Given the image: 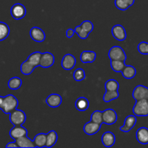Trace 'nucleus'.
Listing matches in <instances>:
<instances>
[{"instance_id":"obj_29","label":"nucleus","mask_w":148,"mask_h":148,"mask_svg":"<svg viewBox=\"0 0 148 148\" xmlns=\"http://www.w3.org/2000/svg\"><path fill=\"white\" fill-rule=\"evenodd\" d=\"M110 66L112 69L115 72H121L125 66V62L119 60H111Z\"/></svg>"},{"instance_id":"obj_33","label":"nucleus","mask_w":148,"mask_h":148,"mask_svg":"<svg viewBox=\"0 0 148 148\" xmlns=\"http://www.w3.org/2000/svg\"><path fill=\"white\" fill-rule=\"evenodd\" d=\"M74 30H75V33H76V34L78 35V37L81 39H86L87 38H88L89 35V33L88 32L85 31V30L81 27V25L76 26V27H75V29H74Z\"/></svg>"},{"instance_id":"obj_28","label":"nucleus","mask_w":148,"mask_h":148,"mask_svg":"<svg viewBox=\"0 0 148 148\" xmlns=\"http://www.w3.org/2000/svg\"><path fill=\"white\" fill-rule=\"evenodd\" d=\"M42 53L39 51H36L33 52V53H30V56L28 57V60L32 64L34 65L35 66H39V62H40L41 56Z\"/></svg>"},{"instance_id":"obj_27","label":"nucleus","mask_w":148,"mask_h":148,"mask_svg":"<svg viewBox=\"0 0 148 148\" xmlns=\"http://www.w3.org/2000/svg\"><path fill=\"white\" fill-rule=\"evenodd\" d=\"M118 97L119 92L118 90H106L103 96V101L105 103H109L113 100L117 99Z\"/></svg>"},{"instance_id":"obj_34","label":"nucleus","mask_w":148,"mask_h":148,"mask_svg":"<svg viewBox=\"0 0 148 148\" xmlns=\"http://www.w3.org/2000/svg\"><path fill=\"white\" fill-rule=\"evenodd\" d=\"M138 51L143 55H148V43L142 41L139 43L137 46Z\"/></svg>"},{"instance_id":"obj_40","label":"nucleus","mask_w":148,"mask_h":148,"mask_svg":"<svg viewBox=\"0 0 148 148\" xmlns=\"http://www.w3.org/2000/svg\"><path fill=\"white\" fill-rule=\"evenodd\" d=\"M3 98H4V97L0 96V106H1V103H2V101H3Z\"/></svg>"},{"instance_id":"obj_12","label":"nucleus","mask_w":148,"mask_h":148,"mask_svg":"<svg viewBox=\"0 0 148 148\" xmlns=\"http://www.w3.org/2000/svg\"><path fill=\"white\" fill-rule=\"evenodd\" d=\"M136 124V118L135 115H129L125 119L124 124L122 127H120V130L123 132L128 133L131 131V129L134 127V126Z\"/></svg>"},{"instance_id":"obj_24","label":"nucleus","mask_w":148,"mask_h":148,"mask_svg":"<svg viewBox=\"0 0 148 148\" xmlns=\"http://www.w3.org/2000/svg\"><path fill=\"white\" fill-rule=\"evenodd\" d=\"M33 142H34L36 147H46V134H44V133L37 134L33 139Z\"/></svg>"},{"instance_id":"obj_7","label":"nucleus","mask_w":148,"mask_h":148,"mask_svg":"<svg viewBox=\"0 0 148 148\" xmlns=\"http://www.w3.org/2000/svg\"><path fill=\"white\" fill-rule=\"evenodd\" d=\"M55 63V56L50 52L42 53L41 56L39 66L42 68H49Z\"/></svg>"},{"instance_id":"obj_3","label":"nucleus","mask_w":148,"mask_h":148,"mask_svg":"<svg viewBox=\"0 0 148 148\" xmlns=\"http://www.w3.org/2000/svg\"><path fill=\"white\" fill-rule=\"evenodd\" d=\"M26 120V115L22 110H15L10 114V121L14 126L23 125Z\"/></svg>"},{"instance_id":"obj_8","label":"nucleus","mask_w":148,"mask_h":148,"mask_svg":"<svg viewBox=\"0 0 148 148\" xmlns=\"http://www.w3.org/2000/svg\"><path fill=\"white\" fill-rule=\"evenodd\" d=\"M132 95L136 101L143 99L148 100V88L144 85H137L133 89Z\"/></svg>"},{"instance_id":"obj_11","label":"nucleus","mask_w":148,"mask_h":148,"mask_svg":"<svg viewBox=\"0 0 148 148\" xmlns=\"http://www.w3.org/2000/svg\"><path fill=\"white\" fill-rule=\"evenodd\" d=\"M30 36L32 40L38 43L43 42L46 38V35L44 30L38 27H33L30 29Z\"/></svg>"},{"instance_id":"obj_39","label":"nucleus","mask_w":148,"mask_h":148,"mask_svg":"<svg viewBox=\"0 0 148 148\" xmlns=\"http://www.w3.org/2000/svg\"><path fill=\"white\" fill-rule=\"evenodd\" d=\"M124 1H126V2L131 7V6H132L133 4H134L135 0H124Z\"/></svg>"},{"instance_id":"obj_32","label":"nucleus","mask_w":148,"mask_h":148,"mask_svg":"<svg viewBox=\"0 0 148 148\" xmlns=\"http://www.w3.org/2000/svg\"><path fill=\"white\" fill-rule=\"evenodd\" d=\"M86 74L85 71L81 68H78V69H75L73 72V78L75 81L77 82H81V81L84 80L85 79Z\"/></svg>"},{"instance_id":"obj_19","label":"nucleus","mask_w":148,"mask_h":148,"mask_svg":"<svg viewBox=\"0 0 148 148\" xmlns=\"http://www.w3.org/2000/svg\"><path fill=\"white\" fill-rule=\"evenodd\" d=\"M97 54L94 51H84L81 53L80 59L82 63L88 64V63H93L94 60L96 59Z\"/></svg>"},{"instance_id":"obj_26","label":"nucleus","mask_w":148,"mask_h":148,"mask_svg":"<svg viewBox=\"0 0 148 148\" xmlns=\"http://www.w3.org/2000/svg\"><path fill=\"white\" fill-rule=\"evenodd\" d=\"M10 27L7 23L0 22V41L5 40L10 35Z\"/></svg>"},{"instance_id":"obj_16","label":"nucleus","mask_w":148,"mask_h":148,"mask_svg":"<svg viewBox=\"0 0 148 148\" xmlns=\"http://www.w3.org/2000/svg\"><path fill=\"white\" fill-rule=\"evenodd\" d=\"M136 138L138 143L142 145L148 144V129L147 127H140L136 132Z\"/></svg>"},{"instance_id":"obj_22","label":"nucleus","mask_w":148,"mask_h":148,"mask_svg":"<svg viewBox=\"0 0 148 148\" xmlns=\"http://www.w3.org/2000/svg\"><path fill=\"white\" fill-rule=\"evenodd\" d=\"M35 68H36V66L32 64L28 59H26L20 65V72L24 75H29L33 72Z\"/></svg>"},{"instance_id":"obj_1","label":"nucleus","mask_w":148,"mask_h":148,"mask_svg":"<svg viewBox=\"0 0 148 148\" xmlns=\"http://www.w3.org/2000/svg\"><path fill=\"white\" fill-rule=\"evenodd\" d=\"M18 106V100L12 94L6 95L3 98V101L0 106V109L5 114H10Z\"/></svg>"},{"instance_id":"obj_38","label":"nucleus","mask_w":148,"mask_h":148,"mask_svg":"<svg viewBox=\"0 0 148 148\" xmlns=\"http://www.w3.org/2000/svg\"><path fill=\"white\" fill-rule=\"evenodd\" d=\"M6 147L9 148V147H17V144H16L15 141V142H11V143H9L8 144L6 145Z\"/></svg>"},{"instance_id":"obj_10","label":"nucleus","mask_w":148,"mask_h":148,"mask_svg":"<svg viewBox=\"0 0 148 148\" xmlns=\"http://www.w3.org/2000/svg\"><path fill=\"white\" fill-rule=\"evenodd\" d=\"M112 35L116 40L123 41L126 38V32L121 25H115L112 28Z\"/></svg>"},{"instance_id":"obj_35","label":"nucleus","mask_w":148,"mask_h":148,"mask_svg":"<svg viewBox=\"0 0 148 148\" xmlns=\"http://www.w3.org/2000/svg\"><path fill=\"white\" fill-rule=\"evenodd\" d=\"M115 5L118 10L125 11L130 7V6L124 0H115Z\"/></svg>"},{"instance_id":"obj_21","label":"nucleus","mask_w":148,"mask_h":148,"mask_svg":"<svg viewBox=\"0 0 148 148\" xmlns=\"http://www.w3.org/2000/svg\"><path fill=\"white\" fill-rule=\"evenodd\" d=\"M122 75L125 79H131L135 77L136 74V70L135 67L131 65H125L124 68L121 72Z\"/></svg>"},{"instance_id":"obj_18","label":"nucleus","mask_w":148,"mask_h":148,"mask_svg":"<svg viewBox=\"0 0 148 148\" xmlns=\"http://www.w3.org/2000/svg\"><path fill=\"white\" fill-rule=\"evenodd\" d=\"M15 143L17 144V147H36L34 142L32 141L28 136H23V137H20L15 140Z\"/></svg>"},{"instance_id":"obj_20","label":"nucleus","mask_w":148,"mask_h":148,"mask_svg":"<svg viewBox=\"0 0 148 148\" xmlns=\"http://www.w3.org/2000/svg\"><path fill=\"white\" fill-rule=\"evenodd\" d=\"M75 106L76 109L79 111H86L89 106V102L85 97H80L75 101Z\"/></svg>"},{"instance_id":"obj_13","label":"nucleus","mask_w":148,"mask_h":148,"mask_svg":"<svg viewBox=\"0 0 148 148\" xmlns=\"http://www.w3.org/2000/svg\"><path fill=\"white\" fill-rule=\"evenodd\" d=\"M26 135H28L27 130L22 125L14 126L10 131V136L15 140Z\"/></svg>"},{"instance_id":"obj_17","label":"nucleus","mask_w":148,"mask_h":148,"mask_svg":"<svg viewBox=\"0 0 148 148\" xmlns=\"http://www.w3.org/2000/svg\"><path fill=\"white\" fill-rule=\"evenodd\" d=\"M102 143L106 147H110L115 143V136L111 132H106L102 136Z\"/></svg>"},{"instance_id":"obj_2","label":"nucleus","mask_w":148,"mask_h":148,"mask_svg":"<svg viewBox=\"0 0 148 148\" xmlns=\"http://www.w3.org/2000/svg\"><path fill=\"white\" fill-rule=\"evenodd\" d=\"M133 113L136 116H147L148 100L143 99L136 101L133 107Z\"/></svg>"},{"instance_id":"obj_9","label":"nucleus","mask_w":148,"mask_h":148,"mask_svg":"<svg viewBox=\"0 0 148 148\" xmlns=\"http://www.w3.org/2000/svg\"><path fill=\"white\" fill-rule=\"evenodd\" d=\"M76 64V59L71 53H67L63 56L61 62V65L62 67L65 70H71L74 66H75Z\"/></svg>"},{"instance_id":"obj_25","label":"nucleus","mask_w":148,"mask_h":148,"mask_svg":"<svg viewBox=\"0 0 148 148\" xmlns=\"http://www.w3.org/2000/svg\"><path fill=\"white\" fill-rule=\"evenodd\" d=\"M7 85H8V88L10 90H18L21 87L22 80L18 77H13L8 81Z\"/></svg>"},{"instance_id":"obj_5","label":"nucleus","mask_w":148,"mask_h":148,"mask_svg":"<svg viewBox=\"0 0 148 148\" xmlns=\"http://www.w3.org/2000/svg\"><path fill=\"white\" fill-rule=\"evenodd\" d=\"M12 17L15 20H20L23 18L26 14V9L23 4L20 3L15 4L10 10Z\"/></svg>"},{"instance_id":"obj_23","label":"nucleus","mask_w":148,"mask_h":148,"mask_svg":"<svg viewBox=\"0 0 148 148\" xmlns=\"http://www.w3.org/2000/svg\"><path fill=\"white\" fill-rule=\"evenodd\" d=\"M57 141V134L55 131L52 130L46 134V147H52L56 144Z\"/></svg>"},{"instance_id":"obj_31","label":"nucleus","mask_w":148,"mask_h":148,"mask_svg":"<svg viewBox=\"0 0 148 148\" xmlns=\"http://www.w3.org/2000/svg\"><path fill=\"white\" fill-rule=\"evenodd\" d=\"M91 121L99 124H102V111H94L91 115Z\"/></svg>"},{"instance_id":"obj_36","label":"nucleus","mask_w":148,"mask_h":148,"mask_svg":"<svg viewBox=\"0 0 148 148\" xmlns=\"http://www.w3.org/2000/svg\"><path fill=\"white\" fill-rule=\"evenodd\" d=\"M80 25L81 26V27H82L85 31L88 32L89 33H91L93 30V29H94V25H93V23H91V21H89V20H84V21H83L82 23H81V24Z\"/></svg>"},{"instance_id":"obj_30","label":"nucleus","mask_w":148,"mask_h":148,"mask_svg":"<svg viewBox=\"0 0 148 148\" xmlns=\"http://www.w3.org/2000/svg\"><path fill=\"white\" fill-rule=\"evenodd\" d=\"M106 90H118L119 84L115 79H108L104 84Z\"/></svg>"},{"instance_id":"obj_14","label":"nucleus","mask_w":148,"mask_h":148,"mask_svg":"<svg viewBox=\"0 0 148 148\" xmlns=\"http://www.w3.org/2000/svg\"><path fill=\"white\" fill-rule=\"evenodd\" d=\"M101 128V124H97L93 121H90L85 124L84 126V132L86 134L88 135H94V134H97Z\"/></svg>"},{"instance_id":"obj_6","label":"nucleus","mask_w":148,"mask_h":148,"mask_svg":"<svg viewBox=\"0 0 148 148\" xmlns=\"http://www.w3.org/2000/svg\"><path fill=\"white\" fill-rule=\"evenodd\" d=\"M118 120L117 113L111 108H107L102 111V122L107 125L115 124Z\"/></svg>"},{"instance_id":"obj_15","label":"nucleus","mask_w":148,"mask_h":148,"mask_svg":"<svg viewBox=\"0 0 148 148\" xmlns=\"http://www.w3.org/2000/svg\"><path fill=\"white\" fill-rule=\"evenodd\" d=\"M62 97L57 93L49 95L46 99V103L51 108H57L62 103Z\"/></svg>"},{"instance_id":"obj_4","label":"nucleus","mask_w":148,"mask_h":148,"mask_svg":"<svg viewBox=\"0 0 148 148\" xmlns=\"http://www.w3.org/2000/svg\"><path fill=\"white\" fill-rule=\"evenodd\" d=\"M108 57L110 61L119 60L125 62L126 59V54L123 48L118 46H115L109 50Z\"/></svg>"},{"instance_id":"obj_37","label":"nucleus","mask_w":148,"mask_h":148,"mask_svg":"<svg viewBox=\"0 0 148 148\" xmlns=\"http://www.w3.org/2000/svg\"><path fill=\"white\" fill-rule=\"evenodd\" d=\"M75 33V30L72 28H69L66 30V36L68 38H72Z\"/></svg>"}]
</instances>
